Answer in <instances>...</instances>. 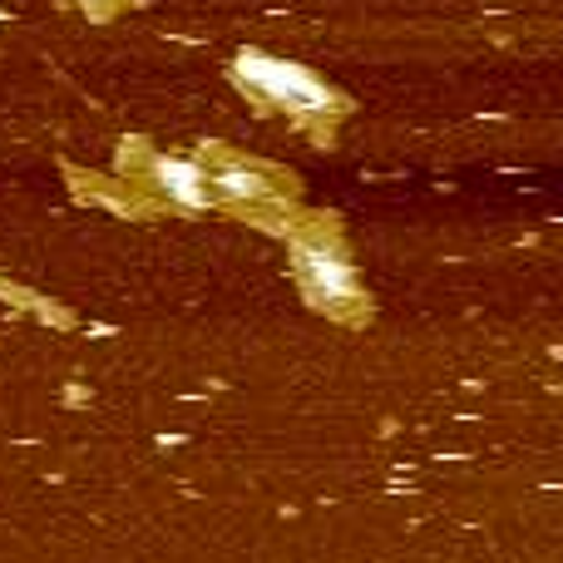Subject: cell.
Segmentation results:
<instances>
[{"instance_id": "6da1fadb", "label": "cell", "mask_w": 563, "mask_h": 563, "mask_svg": "<svg viewBox=\"0 0 563 563\" xmlns=\"http://www.w3.org/2000/svg\"><path fill=\"white\" fill-rule=\"evenodd\" d=\"M233 79L247 95L263 99V104L291 109V114H321V109H331V89L311 69L277 59V55H238Z\"/></svg>"}, {"instance_id": "7a4b0ae2", "label": "cell", "mask_w": 563, "mask_h": 563, "mask_svg": "<svg viewBox=\"0 0 563 563\" xmlns=\"http://www.w3.org/2000/svg\"><path fill=\"white\" fill-rule=\"evenodd\" d=\"M297 273L307 282L311 291H317L321 301H341L351 297V267L341 263L331 247H317V243H301L297 247Z\"/></svg>"}, {"instance_id": "3957f363", "label": "cell", "mask_w": 563, "mask_h": 563, "mask_svg": "<svg viewBox=\"0 0 563 563\" xmlns=\"http://www.w3.org/2000/svg\"><path fill=\"white\" fill-rule=\"evenodd\" d=\"M154 184L164 188L174 203H184V208L208 203V174L194 164V158H158V164H154Z\"/></svg>"}, {"instance_id": "277c9868", "label": "cell", "mask_w": 563, "mask_h": 563, "mask_svg": "<svg viewBox=\"0 0 563 563\" xmlns=\"http://www.w3.org/2000/svg\"><path fill=\"white\" fill-rule=\"evenodd\" d=\"M208 188H218L223 198H267V178L257 174V168H243V164H223L213 178H208Z\"/></svg>"}, {"instance_id": "5b68a950", "label": "cell", "mask_w": 563, "mask_h": 563, "mask_svg": "<svg viewBox=\"0 0 563 563\" xmlns=\"http://www.w3.org/2000/svg\"><path fill=\"white\" fill-rule=\"evenodd\" d=\"M85 5H89V10H104V5H109V0H85Z\"/></svg>"}]
</instances>
